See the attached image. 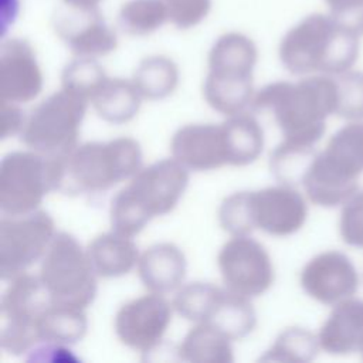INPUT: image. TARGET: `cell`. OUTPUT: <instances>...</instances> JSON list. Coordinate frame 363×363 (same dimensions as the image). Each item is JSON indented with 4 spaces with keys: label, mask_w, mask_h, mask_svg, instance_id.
Returning <instances> with one entry per match:
<instances>
[{
    "label": "cell",
    "mask_w": 363,
    "mask_h": 363,
    "mask_svg": "<svg viewBox=\"0 0 363 363\" xmlns=\"http://www.w3.org/2000/svg\"><path fill=\"white\" fill-rule=\"evenodd\" d=\"M335 75L313 74L296 82L277 81L255 92L251 109L272 115L282 143L315 149L326 130V119L336 113Z\"/></svg>",
    "instance_id": "cell-1"
},
{
    "label": "cell",
    "mask_w": 363,
    "mask_h": 363,
    "mask_svg": "<svg viewBox=\"0 0 363 363\" xmlns=\"http://www.w3.org/2000/svg\"><path fill=\"white\" fill-rule=\"evenodd\" d=\"M360 38L333 14L313 13L284 34L278 57L294 75H337L352 69L357 61Z\"/></svg>",
    "instance_id": "cell-2"
},
{
    "label": "cell",
    "mask_w": 363,
    "mask_h": 363,
    "mask_svg": "<svg viewBox=\"0 0 363 363\" xmlns=\"http://www.w3.org/2000/svg\"><path fill=\"white\" fill-rule=\"evenodd\" d=\"M189 184V170L174 157L142 167L111 200L112 230L133 237L147 223L170 213Z\"/></svg>",
    "instance_id": "cell-3"
},
{
    "label": "cell",
    "mask_w": 363,
    "mask_h": 363,
    "mask_svg": "<svg viewBox=\"0 0 363 363\" xmlns=\"http://www.w3.org/2000/svg\"><path fill=\"white\" fill-rule=\"evenodd\" d=\"M258 48L252 38L241 33L221 34L207 55V75L203 96L216 112L233 116L251 106L254 68Z\"/></svg>",
    "instance_id": "cell-4"
},
{
    "label": "cell",
    "mask_w": 363,
    "mask_h": 363,
    "mask_svg": "<svg viewBox=\"0 0 363 363\" xmlns=\"http://www.w3.org/2000/svg\"><path fill=\"white\" fill-rule=\"evenodd\" d=\"M142 149L133 138L86 142L62 156L58 191L65 194L102 193L129 180L142 169Z\"/></svg>",
    "instance_id": "cell-5"
},
{
    "label": "cell",
    "mask_w": 363,
    "mask_h": 363,
    "mask_svg": "<svg viewBox=\"0 0 363 363\" xmlns=\"http://www.w3.org/2000/svg\"><path fill=\"white\" fill-rule=\"evenodd\" d=\"M363 173V121H352L332 135L311 160L302 186L308 199L320 207L347 201Z\"/></svg>",
    "instance_id": "cell-6"
},
{
    "label": "cell",
    "mask_w": 363,
    "mask_h": 363,
    "mask_svg": "<svg viewBox=\"0 0 363 363\" xmlns=\"http://www.w3.org/2000/svg\"><path fill=\"white\" fill-rule=\"evenodd\" d=\"M62 156L35 150L6 155L0 163V210L3 216H23L38 210L50 191H58Z\"/></svg>",
    "instance_id": "cell-7"
},
{
    "label": "cell",
    "mask_w": 363,
    "mask_h": 363,
    "mask_svg": "<svg viewBox=\"0 0 363 363\" xmlns=\"http://www.w3.org/2000/svg\"><path fill=\"white\" fill-rule=\"evenodd\" d=\"M38 277L52 303L86 309L96 296L99 277L88 251L65 231L54 235L41 259Z\"/></svg>",
    "instance_id": "cell-8"
},
{
    "label": "cell",
    "mask_w": 363,
    "mask_h": 363,
    "mask_svg": "<svg viewBox=\"0 0 363 363\" xmlns=\"http://www.w3.org/2000/svg\"><path fill=\"white\" fill-rule=\"evenodd\" d=\"M89 102L61 88L40 102L26 118L21 142L47 156H64L78 146L79 129Z\"/></svg>",
    "instance_id": "cell-9"
},
{
    "label": "cell",
    "mask_w": 363,
    "mask_h": 363,
    "mask_svg": "<svg viewBox=\"0 0 363 363\" xmlns=\"http://www.w3.org/2000/svg\"><path fill=\"white\" fill-rule=\"evenodd\" d=\"M52 305L38 275L21 274L9 281L0 299V345L10 354L30 353L40 345L37 322Z\"/></svg>",
    "instance_id": "cell-10"
},
{
    "label": "cell",
    "mask_w": 363,
    "mask_h": 363,
    "mask_svg": "<svg viewBox=\"0 0 363 363\" xmlns=\"http://www.w3.org/2000/svg\"><path fill=\"white\" fill-rule=\"evenodd\" d=\"M55 231L54 218L35 210L23 216H3L0 220V277L10 281L43 259Z\"/></svg>",
    "instance_id": "cell-11"
},
{
    "label": "cell",
    "mask_w": 363,
    "mask_h": 363,
    "mask_svg": "<svg viewBox=\"0 0 363 363\" xmlns=\"http://www.w3.org/2000/svg\"><path fill=\"white\" fill-rule=\"evenodd\" d=\"M247 230H261L274 237H288L298 233L306 218L305 197L289 184L269 186L242 191Z\"/></svg>",
    "instance_id": "cell-12"
},
{
    "label": "cell",
    "mask_w": 363,
    "mask_h": 363,
    "mask_svg": "<svg viewBox=\"0 0 363 363\" xmlns=\"http://www.w3.org/2000/svg\"><path fill=\"white\" fill-rule=\"evenodd\" d=\"M217 267L224 286L250 299L265 294L275 279L268 251L248 235H233L218 251Z\"/></svg>",
    "instance_id": "cell-13"
},
{
    "label": "cell",
    "mask_w": 363,
    "mask_h": 363,
    "mask_svg": "<svg viewBox=\"0 0 363 363\" xmlns=\"http://www.w3.org/2000/svg\"><path fill=\"white\" fill-rule=\"evenodd\" d=\"M173 305L163 294L149 292L123 303L113 320L122 345L140 353L156 349L172 322Z\"/></svg>",
    "instance_id": "cell-14"
},
{
    "label": "cell",
    "mask_w": 363,
    "mask_h": 363,
    "mask_svg": "<svg viewBox=\"0 0 363 363\" xmlns=\"http://www.w3.org/2000/svg\"><path fill=\"white\" fill-rule=\"evenodd\" d=\"M52 30L74 57L99 58L118 47L116 31L108 24L99 7L62 4L52 16Z\"/></svg>",
    "instance_id": "cell-15"
},
{
    "label": "cell",
    "mask_w": 363,
    "mask_h": 363,
    "mask_svg": "<svg viewBox=\"0 0 363 363\" xmlns=\"http://www.w3.org/2000/svg\"><path fill=\"white\" fill-rule=\"evenodd\" d=\"M299 282L308 296L323 305H336L352 298L359 288V275L350 258L340 251H323L302 268Z\"/></svg>",
    "instance_id": "cell-16"
},
{
    "label": "cell",
    "mask_w": 363,
    "mask_h": 363,
    "mask_svg": "<svg viewBox=\"0 0 363 363\" xmlns=\"http://www.w3.org/2000/svg\"><path fill=\"white\" fill-rule=\"evenodd\" d=\"M44 77L33 45L18 37L3 40L0 47V101L27 104L43 91Z\"/></svg>",
    "instance_id": "cell-17"
},
{
    "label": "cell",
    "mask_w": 363,
    "mask_h": 363,
    "mask_svg": "<svg viewBox=\"0 0 363 363\" xmlns=\"http://www.w3.org/2000/svg\"><path fill=\"white\" fill-rule=\"evenodd\" d=\"M170 152L172 157L193 172L228 166L223 123H189L179 128L172 136Z\"/></svg>",
    "instance_id": "cell-18"
},
{
    "label": "cell",
    "mask_w": 363,
    "mask_h": 363,
    "mask_svg": "<svg viewBox=\"0 0 363 363\" xmlns=\"http://www.w3.org/2000/svg\"><path fill=\"white\" fill-rule=\"evenodd\" d=\"M320 349L329 354L363 350V299L347 298L333 305L318 332Z\"/></svg>",
    "instance_id": "cell-19"
},
{
    "label": "cell",
    "mask_w": 363,
    "mask_h": 363,
    "mask_svg": "<svg viewBox=\"0 0 363 363\" xmlns=\"http://www.w3.org/2000/svg\"><path fill=\"white\" fill-rule=\"evenodd\" d=\"M138 275L149 292L169 294L182 286L187 261L173 242H159L146 248L138 259Z\"/></svg>",
    "instance_id": "cell-20"
},
{
    "label": "cell",
    "mask_w": 363,
    "mask_h": 363,
    "mask_svg": "<svg viewBox=\"0 0 363 363\" xmlns=\"http://www.w3.org/2000/svg\"><path fill=\"white\" fill-rule=\"evenodd\" d=\"M88 255L99 278H118L130 272L139 259L132 237L115 230L96 235L88 244Z\"/></svg>",
    "instance_id": "cell-21"
},
{
    "label": "cell",
    "mask_w": 363,
    "mask_h": 363,
    "mask_svg": "<svg viewBox=\"0 0 363 363\" xmlns=\"http://www.w3.org/2000/svg\"><path fill=\"white\" fill-rule=\"evenodd\" d=\"M142 99L143 98L132 79L108 77L92 96L91 105L105 122L122 125L136 116Z\"/></svg>",
    "instance_id": "cell-22"
},
{
    "label": "cell",
    "mask_w": 363,
    "mask_h": 363,
    "mask_svg": "<svg viewBox=\"0 0 363 363\" xmlns=\"http://www.w3.org/2000/svg\"><path fill=\"white\" fill-rule=\"evenodd\" d=\"M228 166L242 167L255 162L264 149V130L250 112L227 116L223 122Z\"/></svg>",
    "instance_id": "cell-23"
},
{
    "label": "cell",
    "mask_w": 363,
    "mask_h": 363,
    "mask_svg": "<svg viewBox=\"0 0 363 363\" xmlns=\"http://www.w3.org/2000/svg\"><path fill=\"white\" fill-rule=\"evenodd\" d=\"M231 339L208 323H196L177 347V356L190 363H231L234 362Z\"/></svg>",
    "instance_id": "cell-24"
},
{
    "label": "cell",
    "mask_w": 363,
    "mask_h": 363,
    "mask_svg": "<svg viewBox=\"0 0 363 363\" xmlns=\"http://www.w3.org/2000/svg\"><path fill=\"white\" fill-rule=\"evenodd\" d=\"M203 323L213 325L231 340H240L254 330L257 313L250 298L234 294L224 286Z\"/></svg>",
    "instance_id": "cell-25"
},
{
    "label": "cell",
    "mask_w": 363,
    "mask_h": 363,
    "mask_svg": "<svg viewBox=\"0 0 363 363\" xmlns=\"http://www.w3.org/2000/svg\"><path fill=\"white\" fill-rule=\"evenodd\" d=\"M40 343L71 346L84 339L88 330L85 309L52 303L37 322Z\"/></svg>",
    "instance_id": "cell-26"
},
{
    "label": "cell",
    "mask_w": 363,
    "mask_h": 363,
    "mask_svg": "<svg viewBox=\"0 0 363 363\" xmlns=\"http://www.w3.org/2000/svg\"><path fill=\"white\" fill-rule=\"evenodd\" d=\"M179 67L167 55H147L133 71L132 81L143 99L159 101L174 92L179 85Z\"/></svg>",
    "instance_id": "cell-27"
},
{
    "label": "cell",
    "mask_w": 363,
    "mask_h": 363,
    "mask_svg": "<svg viewBox=\"0 0 363 363\" xmlns=\"http://www.w3.org/2000/svg\"><path fill=\"white\" fill-rule=\"evenodd\" d=\"M169 23L164 0H126L118 11V24L123 33L145 37Z\"/></svg>",
    "instance_id": "cell-28"
},
{
    "label": "cell",
    "mask_w": 363,
    "mask_h": 363,
    "mask_svg": "<svg viewBox=\"0 0 363 363\" xmlns=\"http://www.w3.org/2000/svg\"><path fill=\"white\" fill-rule=\"evenodd\" d=\"M320 349L318 335L299 326L284 329L271 347L259 357L261 362L305 363L316 357Z\"/></svg>",
    "instance_id": "cell-29"
},
{
    "label": "cell",
    "mask_w": 363,
    "mask_h": 363,
    "mask_svg": "<svg viewBox=\"0 0 363 363\" xmlns=\"http://www.w3.org/2000/svg\"><path fill=\"white\" fill-rule=\"evenodd\" d=\"M108 79V75L96 58L75 57L61 72V88L88 101Z\"/></svg>",
    "instance_id": "cell-30"
},
{
    "label": "cell",
    "mask_w": 363,
    "mask_h": 363,
    "mask_svg": "<svg viewBox=\"0 0 363 363\" xmlns=\"http://www.w3.org/2000/svg\"><path fill=\"white\" fill-rule=\"evenodd\" d=\"M223 288L210 282H191L183 285L172 301L173 309L186 320L203 323Z\"/></svg>",
    "instance_id": "cell-31"
},
{
    "label": "cell",
    "mask_w": 363,
    "mask_h": 363,
    "mask_svg": "<svg viewBox=\"0 0 363 363\" xmlns=\"http://www.w3.org/2000/svg\"><path fill=\"white\" fill-rule=\"evenodd\" d=\"M337 84V116L363 121V71H346L335 75Z\"/></svg>",
    "instance_id": "cell-32"
},
{
    "label": "cell",
    "mask_w": 363,
    "mask_h": 363,
    "mask_svg": "<svg viewBox=\"0 0 363 363\" xmlns=\"http://www.w3.org/2000/svg\"><path fill=\"white\" fill-rule=\"evenodd\" d=\"M339 233L345 244L352 247H363V191H356L343 203Z\"/></svg>",
    "instance_id": "cell-33"
},
{
    "label": "cell",
    "mask_w": 363,
    "mask_h": 363,
    "mask_svg": "<svg viewBox=\"0 0 363 363\" xmlns=\"http://www.w3.org/2000/svg\"><path fill=\"white\" fill-rule=\"evenodd\" d=\"M169 10V23L180 30L199 26L211 10V0H164Z\"/></svg>",
    "instance_id": "cell-34"
},
{
    "label": "cell",
    "mask_w": 363,
    "mask_h": 363,
    "mask_svg": "<svg viewBox=\"0 0 363 363\" xmlns=\"http://www.w3.org/2000/svg\"><path fill=\"white\" fill-rule=\"evenodd\" d=\"M329 13L363 37V0H325Z\"/></svg>",
    "instance_id": "cell-35"
},
{
    "label": "cell",
    "mask_w": 363,
    "mask_h": 363,
    "mask_svg": "<svg viewBox=\"0 0 363 363\" xmlns=\"http://www.w3.org/2000/svg\"><path fill=\"white\" fill-rule=\"evenodd\" d=\"M26 118L17 104L0 101V135L7 139L16 133H21Z\"/></svg>",
    "instance_id": "cell-36"
},
{
    "label": "cell",
    "mask_w": 363,
    "mask_h": 363,
    "mask_svg": "<svg viewBox=\"0 0 363 363\" xmlns=\"http://www.w3.org/2000/svg\"><path fill=\"white\" fill-rule=\"evenodd\" d=\"M102 0H62L64 4L72 6V7H81V9H95L99 7Z\"/></svg>",
    "instance_id": "cell-37"
},
{
    "label": "cell",
    "mask_w": 363,
    "mask_h": 363,
    "mask_svg": "<svg viewBox=\"0 0 363 363\" xmlns=\"http://www.w3.org/2000/svg\"><path fill=\"white\" fill-rule=\"evenodd\" d=\"M360 353H362V356H363V350H362V352H360Z\"/></svg>",
    "instance_id": "cell-38"
}]
</instances>
